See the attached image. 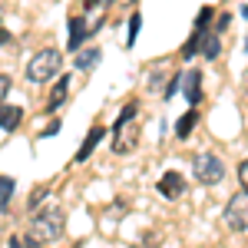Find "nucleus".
Listing matches in <instances>:
<instances>
[{"label": "nucleus", "instance_id": "21", "mask_svg": "<svg viewBox=\"0 0 248 248\" xmlns=\"http://www.w3.org/2000/svg\"><path fill=\"white\" fill-rule=\"evenodd\" d=\"M245 20H248V7H245Z\"/></svg>", "mask_w": 248, "mask_h": 248}, {"label": "nucleus", "instance_id": "1", "mask_svg": "<svg viewBox=\"0 0 248 248\" xmlns=\"http://www.w3.org/2000/svg\"><path fill=\"white\" fill-rule=\"evenodd\" d=\"M63 225H66V215L60 205H50V209H43L33 215V222H30V232H27V242L30 248L37 245H53L60 242V235H63Z\"/></svg>", "mask_w": 248, "mask_h": 248}, {"label": "nucleus", "instance_id": "18", "mask_svg": "<svg viewBox=\"0 0 248 248\" xmlns=\"http://www.w3.org/2000/svg\"><path fill=\"white\" fill-rule=\"evenodd\" d=\"M238 182H242V189L248 192V159L242 162V166H238Z\"/></svg>", "mask_w": 248, "mask_h": 248}, {"label": "nucleus", "instance_id": "8", "mask_svg": "<svg viewBox=\"0 0 248 248\" xmlns=\"http://www.w3.org/2000/svg\"><path fill=\"white\" fill-rule=\"evenodd\" d=\"M20 119H23V109L20 106H0V129L3 133H14L20 126Z\"/></svg>", "mask_w": 248, "mask_h": 248}, {"label": "nucleus", "instance_id": "7", "mask_svg": "<svg viewBox=\"0 0 248 248\" xmlns=\"http://www.w3.org/2000/svg\"><path fill=\"white\" fill-rule=\"evenodd\" d=\"M182 86H186L189 106H199V99H202V73H199V70H189L186 79H182Z\"/></svg>", "mask_w": 248, "mask_h": 248}, {"label": "nucleus", "instance_id": "10", "mask_svg": "<svg viewBox=\"0 0 248 248\" xmlns=\"http://www.w3.org/2000/svg\"><path fill=\"white\" fill-rule=\"evenodd\" d=\"M195 123H199V113H195V106H192L189 113L179 119V126H175V136H179V139H189V133L195 129Z\"/></svg>", "mask_w": 248, "mask_h": 248}, {"label": "nucleus", "instance_id": "15", "mask_svg": "<svg viewBox=\"0 0 248 248\" xmlns=\"http://www.w3.org/2000/svg\"><path fill=\"white\" fill-rule=\"evenodd\" d=\"M63 99H66V77L60 79V86L53 90V93H50V109H57V106L63 103Z\"/></svg>", "mask_w": 248, "mask_h": 248}, {"label": "nucleus", "instance_id": "6", "mask_svg": "<svg viewBox=\"0 0 248 248\" xmlns=\"http://www.w3.org/2000/svg\"><path fill=\"white\" fill-rule=\"evenodd\" d=\"M159 195H166V199H179L182 192H186V175H179V172H166L162 179H159Z\"/></svg>", "mask_w": 248, "mask_h": 248}, {"label": "nucleus", "instance_id": "5", "mask_svg": "<svg viewBox=\"0 0 248 248\" xmlns=\"http://www.w3.org/2000/svg\"><path fill=\"white\" fill-rule=\"evenodd\" d=\"M225 225L232 232H248V192H235L225 205Z\"/></svg>", "mask_w": 248, "mask_h": 248}, {"label": "nucleus", "instance_id": "14", "mask_svg": "<svg viewBox=\"0 0 248 248\" xmlns=\"http://www.w3.org/2000/svg\"><path fill=\"white\" fill-rule=\"evenodd\" d=\"M10 195H14V179L0 175V212H7V205H10Z\"/></svg>", "mask_w": 248, "mask_h": 248}, {"label": "nucleus", "instance_id": "3", "mask_svg": "<svg viewBox=\"0 0 248 248\" xmlns=\"http://www.w3.org/2000/svg\"><path fill=\"white\" fill-rule=\"evenodd\" d=\"M60 70H63L60 50H40V53H33L30 63H27V79H30V83H50V79L60 77Z\"/></svg>", "mask_w": 248, "mask_h": 248}, {"label": "nucleus", "instance_id": "19", "mask_svg": "<svg viewBox=\"0 0 248 248\" xmlns=\"http://www.w3.org/2000/svg\"><path fill=\"white\" fill-rule=\"evenodd\" d=\"M83 3H86V7H106L109 0H83Z\"/></svg>", "mask_w": 248, "mask_h": 248}, {"label": "nucleus", "instance_id": "11", "mask_svg": "<svg viewBox=\"0 0 248 248\" xmlns=\"http://www.w3.org/2000/svg\"><path fill=\"white\" fill-rule=\"evenodd\" d=\"M199 50L205 53L209 60L218 57V50H222V43H218V33H202V43H199Z\"/></svg>", "mask_w": 248, "mask_h": 248}, {"label": "nucleus", "instance_id": "13", "mask_svg": "<svg viewBox=\"0 0 248 248\" xmlns=\"http://www.w3.org/2000/svg\"><path fill=\"white\" fill-rule=\"evenodd\" d=\"M96 63H99V50H96V46H90L86 53H77V66L79 70H93Z\"/></svg>", "mask_w": 248, "mask_h": 248}, {"label": "nucleus", "instance_id": "16", "mask_svg": "<svg viewBox=\"0 0 248 248\" xmlns=\"http://www.w3.org/2000/svg\"><path fill=\"white\" fill-rule=\"evenodd\" d=\"M139 23H142V20H139V14H133V17H129V37H126V43H129V46H133L136 33H139Z\"/></svg>", "mask_w": 248, "mask_h": 248}, {"label": "nucleus", "instance_id": "12", "mask_svg": "<svg viewBox=\"0 0 248 248\" xmlns=\"http://www.w3.org/2000/svg\"><path fill=\"white\" fill-rule=\"evenodd\" d=\"M99 139H103V126H96L93 133H90V136H86V139H83V146H79V153H77V162H83L86 155L93 153V146H96V142H99Z\"/></svg>", "mask_w": 248, "mask_h": 248}, {"label": "nucleus", "instance_id": "4", "mask_svg": "<svg viewBox=\"0 0 248 248\" xmlns=\"http://www.w3.org/2000/svg\"><path fill=\"white\" fill-rule=\"evenodd\" d=\"M192 175H195V182H202V186H218V182L225 179V162H222L218 155H212V153H199L192 159Z\"/></svg>", "mask_w": 248, "mask_h": 248}, {"label": "nucleus", "instance_id": "20", "mask_svg": "<svg viewBox=\"0 0 248 248\" xmlns=\"http://www.w3.org/2000/svg\"><path fill=\"white\" fill-rule=\"evenodd\" d=\"M3 43H10V33H7V30H0V46H3Z\"/></svg>", "mask_w": 248, "mask_h": 248}, {"label": "nucleus", "instance_id": "9", "mask_svg": "<svg viewBox=\"0 0 248 248\" xmlns=\"http://www.w3.org/2000/svg\"><path fill=\"white\" fill-rule=\"evenodd\" d=\"M86 33H93V30L83 23V17H73V20H70V46H73V50H79V46H83V37H86Z\"/></svg>", "mask_w": 248, "mask_h": 248}, {"label": "nucleus", "instance_id": "2", "mask_svg": "<svg viewBox=\"0 0 248 248\" xmlns=\"http://www.w3.org/2000/svg\"><path fill=\"white\" fill-rule=\"evenodd\" d=\"M139 146V123H136V106H126L119 113V123H116L113 133V153L116 155H129Z\"/></svg>", "mask_w": 248, "mask_h": 248}, {"label": "nucleus", "instance_id": "17", "mask_svg": "<svg viewBox=\"0 0 248 248\" xmlns=\"http://www.w3.org/2000/svg\"><path fill=\"white\" fill-rule=\"evenodd\" d=\"M7 93H10V77H0V106L7 103Z\"/></svg>", "mask_w": 248, "mask_h": 248}]
</instances>
